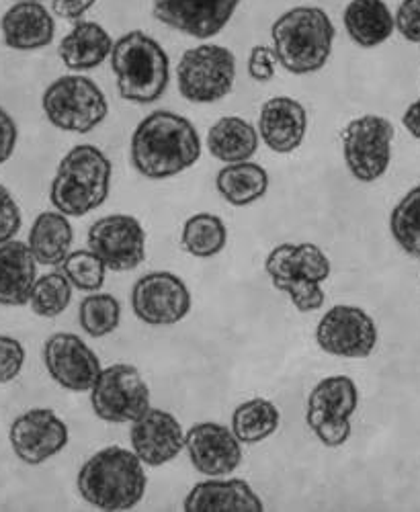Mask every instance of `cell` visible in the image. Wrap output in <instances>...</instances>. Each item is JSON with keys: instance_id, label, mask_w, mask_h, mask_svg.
I'll return each instance as SVG.
<instances>
[{"instance_id": "1", "label": "cell", "mask_w": 420, "mask_h": 512, "mask_svg": "<svg viewBox=\"0 0 420 512\" xmlns=\"http://www.w3.org/2000/svg\"><path fill=\"white\" fill-rule=\"evenodd\" d=\"M130 154L142 177L152 181L171 179L201 158V138L187 117L160 109L138 123Z\"/></svg>"}, {"instance_id": "2", "label": "cell", "mask_w": 420, "mask_h": 512, "mask_svg": "<svg viewBox=\"0 0 420 512\" xmlns=\"http://www.w3.org/2000/svg\"><path fill=\"white\" fill-rule=\"evenodd\" d=\"M78 494L91 506L107 512L130 510L146 494L148 478L142 459L123 447H107L80 467Z\"/></svg>"}, {"instance_id": "3", "label": "cell", "mask_w": 420, "mask_h": 512, "mask_svg": "<svg viewBox=\"0 0 420 512\" xmlns=\"http://www.w3.org/2000/svg\"><path fill=\"white\" fill-rule=\"evenodd\" d=\"M334 35V23L324 9L293 7L271 27L275 60L289 74H314L326 66Z\"/></svg>"}, {"instance_id": "4", "label": "cell", "mask_w": 420, "mask_h": 512, "mask_svg": "<svg viewBox=\"0 0 420 512\" xmlns=\"http://www.w3.org/2000/svg\"><path fill=\"white\" fill-rule=\"evenodd\" d=\"M111 175L113 166L103 150L91 144L74 146L58 164L50 201L68 218L87 216L107 201Z\"/></svg>"}, {"instance_id": "5", "label": "cell", "mask_w": 420, "mask_h": 512, "mask_svg": "<svg viewBox=\"0 0 420 512\" xmlns=\"http://www.w3.org/2000/svg\"><path fill=\"white\" fill-rule=\"evenodd\" d=\"M109 58L121 99L146 105L164 95L171 78V60L154 37L138 29L125 33L113 44Z\"/></svg>"}, {"instance_id": "6", "label": "cell", "mask_w": 420, "mask_h": 512, "mask_svg": "<svg viewBox=\"0 0 420 512\" xmlns=\"http://www.w3.org/2000/svg\"><path fill=\"white\" fill-rule=\"evenodd\" d=\"M273 285L289 295L298 312H316L324 306L322 283L330 277V261L312 242L279 244L265 261Z\"/></svg>"}, {"instance_id": "7", "label": "cell", "mask_w": 420, "mask_h": 512, "mask_svg": "<svg viewBox=\"0 0 420 512\" xmlns=\"http://www.w3.org/2000/svg\"><path fill=\"white\" fill-rule=\"evenodd\" d=\"M48 121L62 132L89 134L109 115V103L97 82L82 74L56 78L41 97Z\"/></svg>"}, {"instance_id": "8", "label": "cell", "mask_w": 420, "mask_h": 512, "mask_svg": "<svg viewBox=\"0 0 420 512\" xmlns=\"http://www.w3.org/2000/svg\"><path fill=\"white\" fill-rule=\"evenodd\" d=\"M236 56L216 44H201L183 54L177 66L179 93L191 103H216L232 93Z\"/></svg>"}, {"instance_id": "9", "label": "cell", "mask_w": 420, "mask_h": 512, "mask_svg": "<svg viewBox=\"0 0 420 512\" xmlns=\"http://www.w3.org/2000/svg\"><path fill=\"white\" fill-rule=\"evenodd\" d=\"M359 406V390L347 375H330L310 392L306 422L324 447H341L351 437V416Z\"/></svg>"}, {"instance_id": "10", "label": "cell", "mask_w": 420, "mask_h": 512, "mask_svg": "<svg viewBox=\"0 0 420 512\" xmlns=\"http://www.w3.org/2000/svg\"><path fill=\"white\" fill-rule=\"evenodd\" d=\"M394 125L380 115L353 119L343 132V154L349 173L361 183L386 175L392 160Z\"/></svg>"}, {"instance_id": "11", "label": "cell", "mask_w": 420, "mask_h": 512, "mask_svg": "<svg viewBox=\"0 0 420 512\" xmlns=\"http://www.w3.org/2000/svg\"><path fill=\"white\" fill-rule=\"evenodd\" d=\"M91 404L105 422H134L150 408V388L136 367L111 365L93 383Z\"/></svg>"}, {"instance_id": "12", "label": "cell", "mask_w": 420, "mask_h": 512, "mask_svg": "<svg viewBox=\"0 0 420 512\" xmlns=\"http://www.w3.org/2000/svg\"><path fill=\"white\" fill-rule=\"evenodd\" d=\"M89 250L109 271L125 273L138 269L146 259V230L128 213H113L89 228Z\"/></svg>"}, {"instance_id": "13", "label": "cell", "mask_w": 420, "mask_h": 512, "mask_svg": "<svg viewBox=\"0 0 420 512\" xmlns=\"http://www.w3.org/2000/svg\"><path fill=\"white\" fill-rule=\"evenodd\" d=\"M132 310L148 326H173L189 314L191 293L179 275L154 271L136 281Z\"/></svg>"}, {"instance_id": "14", "label": "cell", "mask_w": 420, "mask_h": 512, "mask_svg": "<svg viewBox=\"0 0 420 512\" xmlns=\"http://www.w3.org/2000/svg\"><path fill=\"white\" fill-rule=\"evenodd\" d=\"M316 343L334 357L365 359L377 345V326L357 306H332L318 322Z\"/></svg>"}, {"instance_id": "15", "label": "cell", "mask_w": 420, "mask_h": 512, "mask_svg": "<svg viewBox=\"0 0 420 512\" xmlns=\"http://www.w3.org/2000/svg\"><path fill=\"white\" fill-rule=\"evenodd\" d=\"M9 441L23 463L41 465L68 445V426L54 410L33 408L15 418Z\"/></svg>"}, {"instance_id": "16", "label": "cell", "mask_w": 420, "mask_h": 512, "mask_svg": "<svg viewBox=\"0 0 420 512\" xmlns=\"http://www.w3.org/2000/svg\"><path fill=\"white\" fill-rule=\"evenodd\" d=\"M44 363L50 377L70 392H89L101 373L95 351L76 334L60 332L46 340Z\"/></svg>"}, {"instance_id": "17", "label": "cell", "mask_w": 420, "mask_h": 512, "mask_svg": "<svg viewBox=\"0 0 420 512\" xmlns=\"http://www.w3.org/2000/svg\"><path fill=\"white\" fill-rule=\"evenodd\" d=\"M240 0H152V15L179 33L209 39L232 19Z\"/></svg>"}, {"instance_id": "18", "label": "cell", "mask_w": 420, "mask_h": 512, "mask_svg": "<svg viewBox=\"0 0 420 512\" xmlns=\"http://www.w3.org/2000/svg\"><path fill=\"white\" fill-rule=\"evenodd\" d=\"M191 465L203 476L222 478L234 474L242 461V447L224 424L199 422L185 435Z\"/></svg>"}, {"instance_id": "19", "label": "cell", "mask_w": 420, "mask_h": 512, "mask_svg": "<svg viewBox=\"0 0 420 512\" xmlns=\"http://www.w3.org/2000/svg\"><path fill=\"white\" fill-rule=\"evenodd\" d=\"M130 443L142 463L150 467L173 461L185 447L181 422L166 410L148 408L132 422Z\"/></svg>"}, {"instance_id": "20", "label": "cell", "mask_w": 420, "mask_h": 512, "mask_svg": "<svg viewBox=\"0 0 420 512\" xmlns=\"http://www.w3.org/2000/svg\"><path fill=\"white\" fill-rule=\"evenodd\" d=\"M308 132L306 107L291 97H273L261 107L259 138L277 154L298 150Z\"/></svg>"}, {"instance_id": "21", "label": "cell", "mask_w": 420, "mask_h": 512, "mask_svg": "<svg viewBox=\"0 0 420 512\" xmlns=\"http://www.w3.org/2000/svg\"><path fill=\"white\" fill-rule=\"evenodd\" d=\"M0 31L7 48L17 52H33L50 46L56 35L52 13L33 0H19L0 19Z\"/></svg>"}, {"instance_id": "22", "label": "cell", "mask_w": 420, "mask_h": 512, "mask_svg": "<svg viewBox=\"0 0 420 512\" xmlns=\"http://www.w3.org/2000/svg\"><path fill=\"white\" fill-rule=\"evenodd\" d=\"M187 512H263L265 504L244 480H207L187 494Z\"/></svg>"}, {"instance_id": "23", "label": "cell", "mask_w": 420, "mask_h": 512, "mask_svg": "<svg viewBox=\"0 0 420 512\" xmlns=\"http://www.w3.org/2000/svg\"><path fill=\"white\" fill-rule=\"evenodd\" d=\"M35 281L37 261L29 244L21 240L0 244V306H27Z\"/></svg>"}, {"instance_id": "24", "label": "cell", "mask_w": 420, "mask_h": 512, "mask_svg": "<svg viewBox=\"0 0 420 512\" xmlns=\"http://www.w3.org/2000/svg\"><path fill=\"white\" fill-rule=\"evenodd\" d=\"M113 50V39L107 29L95 21H78L60 41V60L74 72L99 68Z\"/></svg>"}, {"instance_id": "25", "label": "cell", "mask_w": 420, "mask_h": 512, "mask_svg": "<svg viewBox=\"0 0 420 512\" xmlns=\"http://www.w3.org/2000/svg\"><path fill=\"white\" fill-rule=\"evenodd\" d=\"M349 37L361 48H375L388 41L396 29L394 15L384 0H351L343 13Z\"/></svg>"}, {"instance_id": "26", "label": "cell", "mask_w": 420, "mask_h": 512, "mask_svg": "<svg viewBox=\"0 0 420 512\" xmlns=\"http://www.w3.org/2000/svg\"><path fill=\"white\" fill-rule=\"evenodd\" d=\"M74 230L68 216L60 211H44L35 218L29 230V250L37 265L56 267L62 265L70 254Z\"/></svg>"}, {"instance_id": "27", "label": "cell", "mask_w": 420, "mask_h": 512, "mask_svg": "<svg viewBox=\"0 0 420 512\" xmlns=\"http://www.w3.org/2000/svg\"><path fill=\"white\" fill-rule=\"evenodd\" d=\"M259 130L242 117L228 115L218 119L207 134V150L216 160L234 164L257 154Z\"/></svg>"}, {"instance_id": "28", "label": "cell", "mask_w": 420, "mask_h": 512, "mask_svg": "<svg viewBox=\"0 0 420 512\" xmlns=\"http://www.w3.org/2000/svg\"><path fill=\"white\" fill-rule=\"evenodd\" d=\"M218 193L234 207H246L263 199L269 189V173L255 162H234L224 166L216 177Z\"/></svg>"}, {"instance_id": "29", "label": "cell", "mask_w": 420, "mask_h": 512, "mask_svg": "<svg viewBox=\"0 0 420 512\" xmlns=\"http://www.w3.org/2000/svg\"><path fill=\"white\" fill-rule=\"evenodd\" d=\"M281 422L277 406L269 400L255 398L240 404L232 414V433L240 443L257 445L269 439Z\"/></svg>"}, {"instance_id": "30", "label": "cell", "mask_w": 420, "mask_h": 512, "mask_svg": "<svg viewBox=\"0 0 420 512\" xmlns=\"http://www.w3.org/2000/svg\"><path fill=\"white\" fill-rule=\"evenodd\" d=\"M228 244V230L222 218L214 213H195L183 226L181 246L195 259H212Z\"/></svg>"}, {"instance_id": "31", "label": "cell", "mask_w": 420, "mask_h": 512, "mask_svg": "<svg viewBox=\"0 0 420 512\" xmlns=\"http://www.w3.org/2000/svg\"><path fill=\"white\" fill-rule=\"evenodd\" d=\"M390 230L404 252L420 259V185L408 191L392 209Z\"/></svg>"}, {"instance_id": "32", "label": "cell", "mask_w": 420, "mask_h": 512, "mask_svg": "<svg viewBox=\"0 0 420 512\" xmlns=\"http://www.w3.org/2000/svg\"><path fill=\"white\" fill-rule=\"evenodd\" d=\"M72 302V283L58 271L39 277L31 291V310L41 318H58Z\"/></svg>"}, {"instance_id": "33", "label": "cell", "mask_w": 420, "mask_h": 512, "mask_svg": "<svg viewBox=\"0 0 420 512\" xmlns=\"http://www.w3.org/2000/svg\"><path fill=\"white\" fill-rule=\"evenodd\" d=\"M82 330L93 338H103L117 330L121 322V306L111 293L87 295L78 310Z\"/></svg>"}, {"instance_id": "34", "label": "cell", "mask_w": 420, "mask_h": 512, "mask_svg": "<svg viewBox=\"0 0 420 512\" xmlns=\"http://www.w3.org/2000/svg\"><path fill=\"white\" fill-rule=\"evenodd\" d=\"M64 275L80 291H99L105 283V263L93 250H74L62 263Z\"/></svg>"}, {"instance_id": "35", "label": "cell", "mask_w": 420, "mask_h": 512, "mask_svg": "<svg viewBox=\"0 0 420 512\" xmlns=\"http://www.w3.org/2000/svg\"><path fill=\"white\" fill-rule=\"evenodd\" d=\"M25 365V349L17 338L0 334V383H11Z\"/></svg>"}, {"instance_id": "36", "label": "cell", "mask_w": 420, "mask_h": 512, "mask_svg": "<svg viewBox=\"0 0 420 512\" xmlns=\"http://www.w3.org/2000/svg\"><path fill=\"white\" fill-rule=\"evenodd\" d=\"M21 209L7 187L0 185V244L13 240L21 230Z\"/></svg>"}, {"instance_id": "37", "label": "cell", "mask_w": 420, "mask_h": 512, "mask_svg": "<svg viewBox=\"0 0 420 512\" xmlns=\"http://www.w3.org/2000/svg\"><path fill=\"white\" fill-rule=\"evenodd\" d=\"M394 23L406 41L420 46V0H402Z\"/></svg>"}, {"instance_id": "38", "label": "cell", "mask_w": 420, "mask_h": 512, "mask_svg": "<svg viewBox=\"0 0 420 512\" xmlns=\"http://www.w3.org/2000/svg\"><path fill=\"white\" fill-rule=\"evenodd\" d=\"M275 54L269 46H255L248 56V76L257 82H269L275 76Z\"/></svg>"}, {"instance_id": "39", "label": "cell", "mask_w": 420, "mask_h": 512, "mask_svg": "<svg viewBox=\"0 0 420 512\" xmlns=\"http://www.w3.org/2000/svg\"><path fill=\"white\" fill-rule=\"evenodd\" d=\"M17 140H19L17 123L3 107H0V164H5L13 156L17 148Z\"/></svg>"}, {"instance_id": "40", "label": "cell", "mask_w": 420, "mask_h": 512, "mask_svg": "<svg viewBox=\"0 0 420 512\" xmlns=\"http://www.w3.org/2000/svg\"><path fill=\"white\" fill-rule=\"evenodd\" d=\"M95 3L97 0H54V13L66 21H80Z\"/></svg>"}, {"instance_id": "41", "label": "cell", "mask_w": 420, "mask_h": 512, "mask_svg": "<svg viewBox=\"0 0 420 512\" xmlns=\"http://www.w3.org/2000/svg\"><path fill=\"white\" fill-rule=\"evenodd\" d=\"M402 123L410 136L420 140V97L406 109V113L402 115Z\"/></svg>"}, {"instance_id": "42", "label": "cell", "mask_w": 420, "mask_h": 512, "mask_svg": "<svg viewBox=\"0 0 420 512\" xmlns=\"http://www.w3.org/2000/svg\"><path fill=\"white\" fill-rule=\"evenodd\" d=\"M33 3H41V0H33Z\"/></svg>"}]
</instances>
